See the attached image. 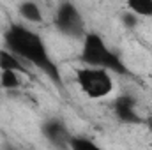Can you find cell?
Wrapping results in <instances>:
<instances>
[{"label":"cell","instance_id":"277c9868","mask_svg":"<svg viewBox=\"0 0 152 150\" xmlns=\"http://www.w3.org/2000/svg\"><path fill=\"white\" fill-rule=\"evenodd\" d=\"M53 25L62 36H67V37H85L87 34L83 14L71 2L58 4L53 14Z\"/></svg>","mask_w":152,"mask_h":150},{"label":"cell","instance_id":"30bf717a","mask_svg":"<svg viewBox=\"0 0 152 150\" xmlns=\"http://www.w3.org/2000/svg\"><path fill=\"white\" fill-rule=\"evenodd\" d=\"M69 150H104L101 149L94 140L87 136H73L69 141Z\"/></svg>","mask_w":152,"mask_h":150},{"label":"cell","instance_id":"6da1fadb","mask_svg":"<svg viewBox=\"0 0 152 150\" xmlns=\"http://www.w3.org/2000/svg\"><path fill=\"white\" fill-rule=\"evenodd\" d=\"M4 44L5 50L16 55L23 64H30L42 71L53 83H57V87L64 85L58 66L50 57L44 41L36 30H30L21 23H11L4 34Z\"/></svg>","mask_w":152,"mask_h":150},{"label":"cell","instance_id":"3957f363","mask_svg":"<svg viewBox=\"0 0 152 150\" xmlns=\"http://www.w3.org/2000/svg\"><path fill=\"white\" fill-rule=\"evenodd\" d=\"M76 83L88 99H104L113 92V78L104 69L81 67L76 71Z\"/></svg>","mask_w":152,"mask_h":150},{"label":"cell","instance_id":"7c38bea8","mask_svg":"<svg viewBox=\"0 0 152 150\" xmlns=\"http://www.w3.org/2000/svg\"><path fill=\"white\" fill-rule=\"evenodd\" d=\"M122 23H124L127 28H133V27H136V23H138V16L127 11V12L122 14Z\"/></svg>","mask_w":152,"mask_h":150},{"label":"cell","instance_id":"5bb4252c","mask_svg":"<svg viewBox=\"0 0 152 150\" xmlns=\"http://www.w3.org/2000/svg\"><path fill=\"white\" fill-rule=\"evenodd\" d=\"M4 150H20V149H16V147H12V145H7Z\"/></svg>","mask_w":152,"mask_h":150},{"label":"cell","instance_id":"5b68a950","mask_svg":"<svg viewBox=\"0 0 152 150\" xmlns=\"http://www.w3.org/2000/svg\"><path fill=\"white\" fill-rule=\"evenodd\" d=\"M41 133L50 141V145H53L57 149H69V141H71L73 134H71V131H69V127L66 125L64 120L48 118L41 125Z\"/></svg>","mask_w":152,"mask_h":150},{"label":"cell","instance_id":"9c48e42d","mask_svg":"<svg viewBox=\"0 0 152 150\" xmlns=\"http://www.w3.org/2000/svg\"><path fill=\"white\" fill-rule=\"evenodd\" d=\"M129 12L136 16H149L152 18V0H129L127 4Z\"/></svg>","mask_w":152,"mask_h":150},{"label":"cell","instance_id":"52a82bcc","mask_svg":"<svg viewBox=\"0 0 152 150\" xmlns=\"http://www.w3.org/2000/svg\"><path fill=\"white\" fill-rule=\"evenodd\" d=\"M0 71H12V73H21V74H27V67L25 64L16 57L12 55L11 51H7L5 48L0 50Z\"/></svg>","mask_w":152,"mask_h":150},{"label":"cell","instance_id":"8992f818","mask_svg":"<svg viewBox=\"0 0 152 150\" xmlns=\"http://www.w3.org/2000/svg\"><path fill=\"white\" fill-rule=\"evenodd\" d=\"M113 113L118 118V122L122 124H129V125H138L143 124V118L138 111V103L136 97L131 94H122L113 101Z\"/></svg>","mask_w":152,"mask_h":150},{"label":"cell","instance_id":"4fadbf2b","mask_svg":"<svg viewBox=\"0 0 152 150\" xmlns=\"http://www.w3.org/2000/svg\"><path fill=\"white\" fill-rule=\"evenodd\" d=\"M143 124L147 125V129H149V131L152 133V115H151V117H147V118L143 120Z\"/></svg>","mask_w":152,"mask_h":150},{"label":"cell","instance_id":"8fae6325","mask_svg":"<svg viewBox=\"0 0 152 150\" xmlns=\"http://www.w3.org/2000/svg\"><path fill=\"white\" fill-rule=\"evenodd\" d=\"M0 87L5 88V90H18L21 87V81L18 78V73L0 71Z\"/></svg>","mask_w":152,"mask_h":150},{"label":"cell","instance_id":"7a4b0ae2","mask_svg":"<svg viewBox=\"0 0 152 150\" xmlns=\"http://www.w3.org/2000/svg\"><path fill=\"white\" fill-rule=\"evenodd\" d=\"M81 62L87 67H96V69H104L112 71L115 74L127 76L129 71L122 58L115 53L113 50L104 42V39L96 32H87L81 44Z\"/></svg>","mask_w":152,"mask_h":150},{"label":"cell","instance_id":"ba28073f","mask_svg":"<svg viewBox=\"0 0 152 150\" xmlns=\"http://www.w3.org/2000/svg\"><path fill=\"white\" fill-rule=\"evenodd\" d=\"M18 12L28 23H42V20H44V14H42L39 4H36V2H21L18 5Z\"/></svg>","mask_w":152,"mask_h":150}]
</instances>
